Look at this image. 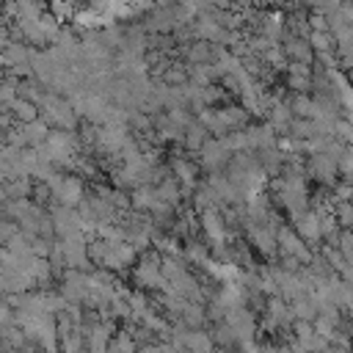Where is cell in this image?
I'll return each instance as SVG.
<instances>
[{
  "label": "cell",
  "mask_w": 353,
  "mask_h": 353,
  "mask_svg": "<svg viewBox=\"0 0 353 353\" xmlns=\"http://www.w3.org/2000/svg\"><path fill=\"white\" fill-rule=\"evenodd\" d=\"M185 328H190V331H196V328H201V323H204V309L199 306V303H190L188 306V312L182 314V320H179Z\"/></svg>",
  "instance_id": "obj_1"
},
{
  "label": "cell",
  "mask_w": 353,
  "mask_h": 353,
  "mask_svg": "<svg viewBox=\"0 0 353 353\" xmlns=\"http://www.w3.org/2000/svg\"><path fill=\"white\" fill-rule=\"evenodd\" d=\"M298 226H301L303 237H317V232H320V226H317V218H314V215H303Z\"/></svg>",
  "instance_id": "obj_2"
},
{
  "label": "cell",
  "mask_w": 353,
  "mask_h": 353,
  "mask_svg": "<svg viewBox=\"0 0 353 353\" xmlns=\"http://www.w3.org/2000/svg\"><path fill=\"white\" fill-rule=\"evenodd\" d=\"M265 353H295L292 345H268Z\"/></svg>",
  "instance_id": "obj_3"
},
{
  "label": "cell",
  "mask_w": 353,
  "mask_h": 353,
  "mask_svg": "<svg viewBox=\"0 0 353 353\" xmlns=\"http://www.w3.org/2000/svg\"><path fill=\"white\" fill-rule=\"evenodd\" d=\"M328 353H353V350H350V345H339V342H331Z\"/></svg>",
  "instance_id": "obj_4"
}]
</instances>
